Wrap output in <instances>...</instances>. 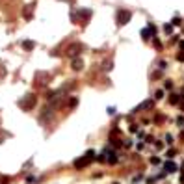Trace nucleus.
Masks as SVG:
<instances>
[{"instance_id": "nucleus-1", "label": "nucleus", "mask_w": 184, "mask_h": 184, "mask_svg": "<svg viewBox=\"0 0 184 184\" xmlns=\"http://www.w3.org/2000/svg\"><path fill=\"white\" fill-rule=\"evenodd\" d=\"M34 104H35V97L34 95H28L24 101H21V106H23V108H32Z\"/></svg>"}, {"instance_id": "nucleus-2", "label": "nucleus", "mask_w": 184, "mask_h": 184, "mask_svg": "<svg viewBox=\"0 0 184 184\" xmlns=\"http://www.w3.org/2000/svg\"><path fill=\"white\" fill-rule=\"evenodd\" d=\"M89 158H87V156H84V158H80V160H75V167L76 169H82V167H86V165L87 164H89Z\"/></svg>"}, {"instance_id": "nucleus-3", "label": "nucleus", "mask_w": 184, "mask_h": 184, "mask_svg": "<svg viewBox=\"0 0 184 184\" xmlns=\"http://www.w3.org/2000/svg\"><path fill=\"white\" fill-rule=\"evenodd\" d=\"M169 101H171V104H177V102L180 101V95H171V97H169Z\"/></svg>"}, {"instance_id": "nucleus-4", "label": "nucleus", "mask_w": 184, "mask_h": 184, "mask_svg": "<svg viewBox=\"0 0 184 184\" xmlns=\"http://www.w3.org/2000/svg\"><path fill=\"white\" fill-rule=\"evenodd\" d=\"M165 169H167L169 173H173V171H175L177 167H175V164H171V162H167V164H165Z\"/></svg>"}, {"instance_id": "nucleus-5", "label": "nucleus", "mask_w": 184, "mask_h": 184, "mask_svg": "<svg viewBox=\"0 0 184 184\" xmlns=\"http://www.w3.org/2000/svg\"><path fill=\"white\" fill-rule=\"evenodd\" d=\"M177 125H179V126H184V117H179V119H177Z\"/></svg>"}, {"instance_id": "nucleus-6", "label": "nucleus", "mask_w": 184, "mask_h": 184, "mask_svg": "<svg viewBox=\"0 0 184 184\" xmlns=\"http://www.w3.org/2000/svg\"><path fill=\"white\" fill-rule=\"evenodd\" d=\"M73 67H75V69H80V67H82V63H80V62H75V63H73Z\"/></svg>"}, {"instance_id": "nucleus-7", "label": "nucleus", "mask_w": 184, "mask_h": 184, "mask_svg": "<svg viewBox=\"0 0 184 184\" xmlns=\"http://www.w3.org/2000/svg\"><path fill=\"white\" fill-rule=\"evenodd\" d=\"M108 114H110V115H114V114H115V108H112V106H110V108H108Z\"/></svg>"}, {"instance_id": "nucleus-8", "label": "nucleus", "mask_w": 184, "mask_h": 184, "mask_svg": "<svg viewBox=\"0 0 184 184\" xmlns=\"http://www.w3.org/2000/svg\"><path fill=\"white\" fill-rule=\"evenodd\" d=\"M164 97V91H156V99H162Z\"/></svg>"}, {"instance_id": "nucleus-9", "label": "nucleus", "mask_w": 184, "mask_h": 184, "mask_svg": "<svg viewBox=\"0 0 184 184\" xmlns=\"http://www.w3.org/2000/svg\"><path fill=\"white\" fill-rule=\"evenodd\" d=\"M179 60H180V62H184V52H182V54H179Z\"/></svg>"}, {"instance_id": "nucleus-10", "label": "nucleus", "mask_w": 184, "mask_h": 184, "mask_svg": "<svg viewBox=\"0 0 184 184\" xmlns=\"http://www.w3.org/2000/svg\"><path fill=\"white\" fill-rule=\"evenodd\" d=\"M114 184H119V182H114Z\"/></svg>"}]
</instances>
